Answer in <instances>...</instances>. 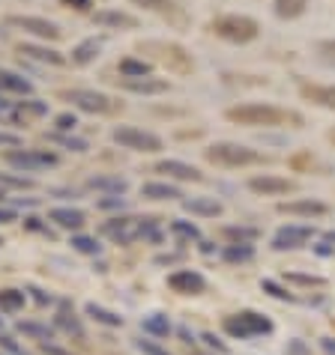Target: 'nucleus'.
Masks as SVG:
<instances>
[{
  "mask_svg": "<svg viewBox=\"0 0 335 355\" xmlns=\"http://www.w3.org/2000/svg\"><path fill=\"white\" fill-rule=\"evenodd\" d=\"M224 116L236 125H249V129H258V125H263V129H275V125H302L300 114L284 111V107H275V105H261V102L228 107Z\"/></svg>",
  "mask_w": 335,
  "mask_h": 355,
  "instance_id": "1",
  "label": "nucleus"
},
{
  "mask_svg": "<svg viewBox=\"0 0 335 355\" xmlns=\"http://www.w3.org/2000/svg\"><path fill=\"white\" fill-rule=\"evenodd\" d=\"M156 230H159V218H141V215H117L99 227V233L108 236L114 245H132L147 236L156 239Z\"/></svg>",
  "mask_w": 335,
  "mask_h": 355,
  "instance_id": "2",
  "label": "nucleus"
},
{
  "mask_svg": "<svg viewBox=\"0 0 335 355\" xmlns=\"http://www.w3.org/2000/svg\"><path fill=\"white\" fill-rule=\"evenodd\" d=\"M222 329L236 340H252V338H267V334H272L275 325L270 317H263L258 311H240V313L224 317Z\"/></svg>",
  "mask_w": 335,
  "mask_h": 355,
  "instance_id": "3",
  "label": "nucleus"
},
{
  "mask_svg": "<svg viewBox=\"0 0 335 355\" xmlns=\"http://www.w3.org/2000/svg\"><path fill=\"white\" fill-rule=\"evenodd\" d=\"M210 31L224 39V42H234V45H245V42H252V39H258L261 33V27L254 18L249 15H219L215 21L210 24Z\"/></svg>",
  "mask_w": 335,
  "mask_h": 355,
  "instance_id": "4",
  "label": "nucleus"
},
{
  "mask_svg": "<svg viewBox=\"0 0 335 355\" xmlns=\"http://www.w3.org/2000/svg\"><path fill=\"white\" fill-rule=\"evenodd\" d=\"M204 155L210 164H219V167H249V164L267 162L263 153L249 150V146H243V144H213Z\"/></svg>",
  "mask_w": 335,
  "mask_h": 355,
  "instance_id": "5",
  "label": "nucleus"
},
{
  "mask_svg": "<svg viewBox=\"0 0 335 355\" xmlns=\"http://www.w3.org/2000/svg\"><path fill=\"white\" fill-rule=\"evenodd\" d=\"M3 162L15 171L24 173H36V171H48V167L60 164V155L48 153V150H22V146H13V150L3 153Z\"/></svg>",
  "mask_w": 335,
  "mask_h": 355,
  "instance_id": "6",
  "label": "nucleus"
},
{
  "mask_svg": "<svg viewBox=\"0 0 335 355\" xmlns=\"http://www.w3.org/2000/svg\"><path fill=\"white\" fill-rule=\"evenodd\" d=\"M144 54H153V60L156 63H165L171 72H180V75H186V72H192V57L186 54V48L183 45H177V42H141L138 45Z\"/></svg>",
  "mask_w": 335,
  "mask_h": 355,
  "instance_id": "7",
  "label": "nucleus"
},
{
  "mask_svg": "<svg viewBox=\"0 0 335 355\" xmlns=\"http://www.w3.org/2000/svg\"><path fill=\"white\" fill-rule=\"evenodd\" d=\"M60 98H66L69 105L84 114H114L120 107V102H114L111 96H105L99 90H63Z\"/></svg>",
  "mask_w": 335,
  "mask_h": 355,
  "instance_id": "8",
  "label": "nucleus"
},
{
  "mask_svg": "<svg viewBox=\"0 0 335 355\" xmlns=\"http://www.w3.org/2000/svg\"><path fill=\"white\" fill-rule=\"evenodd\" d=\"M111 137H114V144H120L123 150H132V153H159L162 150L159 135L135 129V125H117L111 132Z\"/></svg>",
  "mask_w": 335,
  "mask_h": 355,
  "instance_id": "9",
  "label": "nucleus"
},
{
  "mask_svg": "<svg viewBox=\"0 0 335 355\" xmlns=\"http://www.w3.org/2000/svg\"><path fill=\"white\" fill-rule=\"evenodd\" d=\"M314 239V227L309 224H284L272 236V251H297Z\"/></svg>",
  "mask_w": 335,
  "mask_h": 355,
  "instance_id": "10",
  "label": "nucleus"
},
{
  "mask_svg": "<svg viewBox=\"0 0 335 355\" xmlns=\"http://www.w3.org/2000/svg\"><path fill=\"white\" fill-rule=\"evenodd\" d=\"M6 24L9 27H18V31H24V33H31L36 39H60L63 31H60V24H54V21H48V18H39V15H9L6 18Z\"/></svg>",
  "mask_w": 335,
  "mask_h": 355,
  "instance_id": "11",
  "label": "nucleus"
},
{
  "mask_svg": "<svg viewBox=\"0 0 335 355\" xmlns=\"http://www.w3.org/2000/svg\"><path fill=\"white\" fill-rule=\"evenodd\" d=\"M168 287L180 295H201L206 290V278L195 269H177L168 275Z\"/></svg>",
  "mask_w": 335,
  "mask_h": 355,
  "instance_id": "12",
  "label": "nucleus"
},
{
  "mask_svg": "<svg viewBox=\"0 0 335 355\" xmlns=\"http://www.w3.org/2000/svg\"><path fill=\"white\" fill-rule=\"evenodd\" d=\"M93 24L111 27V31H135L138 18L123 12V9H99V12H93Z\"/></svg>",
  "mask_w": 335,
  "mask_h": 355,
  "instance_id": "13",
  "label": "nucleus"
},
{
  "mask_svg": "<svg viewBox=\"0 0 335 355\" xmlns=\"http://www.w3.org/2000/svg\"><path fill=\"white\" fill-rule=\"evenodd\" d=\"M156 173H165V176H174V180H183V182H201L204 176L195 164H186V162H177V159H165L153 167Z\"/></svg>",
  "mask_w": 335,
  "mask_h": 355,
  "instance_id": "14",
  "label": "nucleus"
},
{
  "mask_svg": "<svg viewBox=\"0 0 335 355\" xmlns=\"http://www.w3.org/2000/svg\"><path fill=\"white\" fill-rule=\"evenodd\" d=\"M279 212L300 215V218H320V215L329 212V206L320 200H284V203H279Z\"/></svg>",
  "mask_w": 335,
  "mask_h": 355,
  "instance_id": "15",
  "label": "nucleus"
},
{
  "mask_svg": "<svg viewBox=\"0 0 335 355\" xmlns=\"http://www.w3.org/2000/svg\"><path fill=\"white\" fill-rule=\"evenodd\" d=\"M141 331L147 334V338H153V340H165V338H171L174 322L168 320V313H144L141 317Z\"/></svg>",
  "mask_w": 335,
  "mask_h": 355,
  "instance_id": "16",
  "label": "nucleus"
},
{
  "mask_svg": "<svg viewBox=\"0 0 335 355\" xmlns=\"http://www.w3.org/2000/svg\"><path fill=\"white\" fill-rule=\"evenodd\" d=\"M48 221H54L63 230H81L87 224V212L84 209H72V206H57V209L48 212Z\"/></svg>",
  "mask_w": 335,
  "mask_h": 355,
  "instance_id": "17",
  "label": "nucleus"
},
{
  "mask_svg": "<svg viewBox=\"0 0 335 355\" xmlns=\"http://www.w3.org/2000/svg\"><path fill=\"white\" fill-rule=\"evenodd\" d=\"M84 313H87V317H90L96 325H105V329H123V325H126L123 313L105 308V304H96V302H87V304H84Z\"/></svg>",
  "mask_w": 335,
  "mask_h": 355,
  "instance_id": "18",
  "label": "nucleus"
},
{
  "mask_svg": "<svg viewBox=\"0 0 335 355\" xmlns=\"http://www.w3.org/2000/svg\"><path fill=\"white\" fill-rule=\"evenodd\" d=\"M249 189L258 191V194H288V191H293V182L284 180V176H270V173H263V176H252V180H249Z\"/></svg>",
  "mask_w": 335,
  "mask_h": 355,
  "instance_id": "19",
  "label": "nucleus"
},
{
  "mask_svg": "<svg viewBox=\"0 0 335 355\" xmlns=\"http://www.w3.org/2000/svg\"><path fill=\"white\" fill-rule=\"evenodd\" d=\"M168 84L165 78H123V90L129 93H141V96H159L168 93Z\"/></svg>",
  "mask_w": 335,
  "mask_h": 355,
  "instance_id": "20",
  "label": "nucleus"
},
{
  "mask_svg": "<svg viewBox=\"0 0 335 355\" xmlns=\"http://www.w3.org/2000/svg\"><path fill=\"white\" fill-rule=\"evenodd\" d=\"M54 329H57V331H63V334H69V338H75V340H84V338H87L81 317H75V313L69 311L66 304H63L60 311H57V317H54Z\"/></svg>",
  "mask_w": 335,
  "mask_h": 355,
  "instance_id": "21",
  "label": "nucleus"
},
{
  "mask_svg": "<svg viewBox=\"0 0 335 355\" xmlns=\"http://www.w3.org/2000/svg\"><path fill=\"white\" fill-rule=\"evenodd\" d=\"M102 45H105V39H99V36L81 39V42L72 48V63H75V66H90L96 57L102 54Z\"/></svg>",
  "mask_w": 335,
  "mask_h": 355,
  "instance_id": "22",
  "label": "nucleus"
},
{
  "mask_svg": "<svg viewBox=\"0 0 335 355\" xmlns=\"http://www.w3.org/2000/svg\"><path fill=\"white\" fill-rule=\"evenodd\" d=\"M18 54L31 57V60H39V63H48V66H63L66 57L54 48H45V45H33V42H22L18 45Z\"/></svg>",
  "mask_w": 335,
  "mask_h": 355,
  "instance_id": "23",
  "label": "nucleus"
},
{
  "mask_svg": "<svg viewBox=\"0 0 335 355\" xmlns=\"http://www.w3.org/2000/svg\"><path fill=\"white\" fill-rule=\"evenodd\" d=\"M18 334H24V338H31L36 343H54L57 329L39 320H24V322H18Z\"/></svg>",
  "mask_w": 335,
  "mask_h": 355,
  "instance_id": "24",
  "label": "nucleus"
},
{
  "mask_svg": "<svg viewBox=\"0 0 335 355\" xmlns=\"http://www.w3.org/2000/svg\"><path fill=\"white\" fill-rule=\"evenodd\" d=\"M183 209L192 215H201V218H215V215L224 212V206L215 197H189V200H183Z\"/></svg>",
  "mask_w": 335,
  "mask_h": 355,
  "instance_id": "25",
  "label": "nucleus"
},
{
  "mask_svg": "<svg viewBox=\"0 0 335 355\" xmlns=\"http://www.w3.org/2000/svg\"><path fill=\"white\" fill-rule=\"evenodd\" d=\"M87 189L105 191V197H120L126 189H129V182H126L123 176H93V180H87Z\"/></svg>",
  "mask_w": 335,
  "mask_h": 355,
  "instance_id": "26",
  "label": "nucleus"
},
{
  "mask_svg": "<svg viewBox=\"0 0 335 355\" xmlns=\"http://www.w3.org/2000/svg\"><path fill=\"white\" fill-rule=\"evenodd\" d=\"M27 304V293L18 290V287H3L0 290V313H22Z\"/></svg>",
  "mask_w": 335,
  "mask_h": 355,
  "instance_id": "27",
  "label": "nucleus"
},
{
  "mask_svg": "<svg viewBox=\"0 0 335 355\" xmlns=\"http://www.w3.org/2000/svg\"><path fill=\"white\" fill-rule=\"evenodd\" d=\"M141 197H147V200H177V197H183V194L171 182H144Z\"/></svg>",
  "mask_w": 335,
  "mask_h": 355,
  "instance_id": "28",
  "label": "nucleus"
},
{
  "mask_svg": "<svg viewBox=\"0 0 335 355\" xmlns=\"http://www.w3.org/2000/svg\"><path fill=\"white\" fill-rule=\"evenodd\" d=\"M0 93H15V96H31L33 84L22 78L18 72H0Z\"/></svg>",
  "mask_w": 335,
  "mask_h": 355,
  "instance_id": "29",
  "label": "nucleus"
},
{
  "mask_svg": "<svg viewBox=\"0 0 335 355\" xmlns=\"http://www.w3.org/2000/svg\"><path fill=\"white\" fill-rule=\"evenodd\" d=\"M302 96L309 102L320 105V107H329L335 111V87H318V84H302Z\"/></svg>",
  "mask_w": 335,
  "mask_h": 355,
  "instance_id": "30",
  "label": "nucleus"
},
{
  "mask_svg": "<svg viewBox=\"0 0 335 355\" xmlns=\"http://www.w3.org/2000/svg\"><path fill=\"white\" fill-rule=\"evenodd\" d=\"M222 260L224 263H252L254 260V248L252 245H240V242H231V245H224V251H222Z\"/></svg>",
  "mask_w": 335,
  "mask_h": 355,
  "instance_id": "31",
  "label": "nucleus"
},
{
  "mask_svg": "<svg viewBox=\"0 0 335 355\" xmlns=\"http://www.w3.org/2000/svg\"><path fill=\"white\" fill-rule=\"evenodd\" d=\"M45 114H48V102H39V98H27V102H22L13 111V116L18 123L31 120V116H45Z\"/></svg>",
  "mask_w": 335,
  "mask_h": 355,
  "instance_id": "32",
  "label": "nucleus"
},
{
  "mask_svg": "<svg viewBox=\"0 0 335 355\" xmlns=\"http://www.w3.org/2000/svg\"><path fill=\"white\" fill-rule=\"evenodd\" d=\"M72 251H78V254H87V257H96V254H102V245H99V239L96 236H87V233H75L72 236Z\"/></svg>",
  "mask_w": 335,
  "mask_h": 355,
  "instance_id": "33",
  "label": "nucleus"
},
{
  "mask_svg": "<svg viewBox=\"0 0 335 355\" xmlns=\"http://www.w3.org/2000/svg\"><path fill=\"white\" fill-rule=\"evenodd\" d=\"M132 3L147 9V12H159V15H177L180 12V3H177V0H132Z\"/></svg>",
  "mask_w": 335,
  "mask_h": 355,
  "instance_id": "34",
  "label": "nucleus"
},
{
  "mask_svg": "<svg viewBox=\"0 0 335 355\" xmlns=\"http://www.w3.org/2000/svg\"><path fill=\"white\" fill-rule=\"evenodd\" d=\"M177 239L180 242H198L201 239V230H198V224H192V221H183V218H177L171 221V227H168Z\"/></svg>",
  "mask_w": 335,
  "mask_h": 355,
  "instance_id": "35",
  "label": "nucleus"
},
{
  "mask_svg": "<svg viewBox=\"0 0 335 355\" xmlns=\"http://www.w3.org/2000/svg\"><path fill=\"white\" fill-rule=\"evenodd\" d=\"M224 236H228V239L231 242H240V245H252L254 239H258V236H261V230H258V227H224Z\"/></svg>",
  "mask_w": 335,
  "mask_h": 355,
  "instance_id": "36",
  "label": "nucleus"
},
{
  "mask_svg": "<svg viewBox=\"0 0 335 355\" xmlns=\"http://www.w3.org/2000/svg\"><path fill=\"white\" fill-rule=\"evenodd\" d=\"M309 6V0H275V15L279 18H300Z\"/></svg>",
  "mask_w": 335,
  "mask_h": 355,
  "instance_id": "37",
  "label": "nucleus"
},
{
  "mask_svg": "<svg viewBox=\"0 0 335 355\" xmlns=\"http://www.w3.org/2000/svg\"><path fill=\"white\" fill-rule=\"evenodd\" d=\"M120 75L123 78H147L150 75V63L135 60V57H126V60H120Z\"/></svg>",
  "mask_w": 335,
  "mask_h": 355,
  "instance_id": "38",
  "label": "nucleus"
},
{
  "mask_svg": "<svg viewBox=\"0 0 335 355\" xmlns=\"http://www.w3.org/2000/svg\"><path fill=\"white\" fill-rule=\"evenodd\" d=\"M132 347H135L138 355H171L159 340H153V338H135Z\"/></svg>",
  "mask_w": 335,
  "mask_h": 355,
  "instance_id": "39",
  "label": "nucleus"
},
{
  "mask_svg": "<svg viewBox=\"0 0 335 355\" xmlns=\"http://www.w3.org/2000/svg\"><path fill=\"white\" fill-rule=\"evenodd\" d=\"M201 340H204L206 352H215V355H228V343H222V338H215L213 331H204V334H201Z\"/></svg>",
  "mask_w": 335,
  "mask_h": 355,
  "instance_id": "40",
  "label": "nucleus"
},
{
  "mask_svg": "<svg viewBox=\"0 0 335 355\" xmlns=\"http://www.w3.org/2000/svg\"><path fill=\"white\" fill-rule=\"evenodd\" d=\"M261 290H263V293H270L272 299H279V302H293V295L284 290V287H279L275 281H270V278H267V281H261Z\"/></svg>",
  "mask_w": 335,
  "mask_h": 355,
  "instance_id": "41",
  "label": "nucleus"
},
{
  "mask_svg": "<svg viewBox=\"0 0 335 355\" xmlns=\"http://www.w3.org/2000/svg\"><path fill=\"white\" fill-rule=\"evenodd\" d=\"M318 57L323 63L335 66V39H327V42H318Z\"/></svg>",
  "mask_w": 335,
  "mask_h": 355,
  "instance_id": "42",
  "label": "nucleus"
},
{
  "mask_svg": "<svg viewBox=\"0 0 335 355\" xmlns=\"http://www.w3.org/2000/svg\"><path fill=\"white\" fill-rule=\"evenodd\" d=\"M75 125H78V116L75 114H57L54 116V129L57 132H72Z\"/></svg>",
  "mask_w": 335,
  "mask_h": 355,
  "instance_id": "43",
  "label": "nucleus"
},
{
  "mask_svg": "<svg viewBox=\"0 0 335 355\" xmlns=\"http://www.w3.org/2000/svg\"><path fill=\"white\" fill-rule=\"evenodd\" d=\"M24 293H27V299H33L36 304H42V308H45V304H51V302H54L51 295H48L45 290H39V287H27Z\"/></svg>",
  "mask_w": 335,
  "mask_h": 355,
  "instance_id": "44",
  "label": "nucleus"
},
{
  "mask_svg": "<svg viewBox=\"0 0 335 355\" xmlns=\"http://www.w3.org/2000/svg\"><path fill=\"white\" fill-rule=\"evenodd\" d=\"M288 281L302 284V287H323V278H309V275H288Z\"/></svg>",
  "mask_w": 335,
  "mask_h": 355,
  "instance_id": "45",
  "label": "nucleus"
},
{
  "mask_svg": "<svg viewBox=\"0 0 335 355\" xmlns=\"http://www.w3.org/2000/svg\"><path fill=\"white\" fill-rule=\"evenodd\" d=\"M0 349H6L9 355H24V349L18 347V343L9 338V334H0Z\"/></svg>",
  "mask_w": 335,
  "mask_h": 355,
  "instance_id": "46",
  "label": "nucleus"
},
{
  "mask_svg": "<svg viewBox=\"0 0 335 355\" xmlns=\"http://www.w3.org/2000/svg\"><path fill=\"white\" fill-rule=\"evenodd\" d=\"M96 206H99V209H123L126 200L123 197H102V200H96Z\"/></svg>",
  "mask_w": 335,
  "mask_h": 355,
  "instance_id": "47",
  "label": "nucleus"
},
{
  "mask_svg": "<svg viewBox=\"0 0 335 355\" xmlns=\"http://www.w3.org/2000/svg\"><path fill=\"white\" fill-rule=\"evenodd\" d=\"M60 3L69 6V9H90L93 0H60Z\"/></svg>",
  "mask_w": 335,
  "mask_h": 355,
  "instance_id": "48",
  "label": "nucleus"
},
{
  "mask_svg": "<svg viewBox=\"0 0 335 355\" xmlns=\"http://www.w3.org/2000/svg\"><path fill=\"white\" fill-rule=\"evenodd\" d=\"M13 221H18L15 209H9V206H3V209H0V224H13Z\"/></svg>",
  "mask_w": 335,
  "mask_h": 355,
  "instance_id": "49",
  "label": "nucleus"
},
{
  "mask_svg": "<svg viewBox=\"0 0 335 355\" xmlns=\"http://www.w3.org/2000/svg\"><path fill=\"white\" fill-rule=\"evenodd\" d=\"M320 349L327 355H335V338H320Z\"/></svg>",
  "mask_w": 335,
  "mask_h": 355,
  "instance_id": "50",
  "label": "nucleus"
},
{
  "mask_svg": "<svg viewBox=\"0 0 335 355\" xmlns=\"http://www.w3.org/2000/svg\"><path fill=\"white\" fill-rule=\"evenodd\" d=\"M305 352H309V347H305V343H300V340L291 343V355H305Z\"/></svg>",
  "mask_w": 335,
  "mask_h": 355,
  "instance_id": "51",
  "label": "nucleus"
},
{
  "mask_svg": "<svg viewBox=\"0 0 335 355\" xmlns=\"http://www.w3.org/2000/svg\"><path fill=\"white\" fill-rule=\"evenodd\" d=\"M27 230H42V224H39V218H27Z\"/></svg>",
  "mask_w": 335,
  "mask_h": 355,
  "instance_id": "52",
  "label": "nucleus"
},
{
  "mask_svg": "<svg viewBox=\"0 0 335 355\" xmlns=\"http://www.w3.org/2000/svg\"><path fill=\"white\" fill-rule=\"evenodd\" d=\"M9 111H13V107H9V102H6V96H3V93H0V114H9Z\"/></svg>",
  "mask_w": 335,
  "mask_h": 355,
  "instance_id": "53",
  "label": "nucleus"
},
{
  "mask_svg": "<svg viewBox=\"0 0 335 355\" xmlns=\"http://www.w3.org/2000/svg\"><path fill=\"white\" fill-rule=\"evenodd\" d=\"M0 144H13V146H18V137H13V135H0Z\"/></svg>",
  "mask_w": 335,
  "mask_h": 355,
  "instance_id": "54",
  "label": "nucleus"
},
{
  "mask_svg": "<svg viewBox=\"0 0 335 355\" xmlns=\"http://www.w3.org/2000/svg\"><path fill=\"white\" fill-rule=\"evenodd\" d=\"M180 334H183V338H186V343H195V338H192V334H189V329H180Z\"/></svg>",
  "mask_w": 335,
  "mask_h": 355,
  "instance_id": "55",
  "label": "nucleus"
},
{
  "mask_svg": "<svg viewBox=\"0 0 335 355\" xmlns=\"http://www.w3.org/2000/svg\"><path fill=\"white\" fill-rule=\"evenodd\" d=\"M323 242H327V245H332V242H335V233H327V236H323Z\"/></svg>",
  "mask_w": 335,
  "mask_h": 355,
  "instance_id": "56",
  "label": "nucleus"
},
{
  "mask_svg": "<svg viewBox=\"0 0 335 355\" xmlns=\"http://www.w3.org/2000/svg\"><path fill=\"white\" fill-rule=\"evenodd\" d=\"M6 200V189H0V203H3Z\"/></svg>",
  "mask_w": 335,
  "mask_h": 355,
  "instance_id": "57",
  "label": "nucleus"
},
{
  "mask_svg": "<svg viewBox=\"0 0 335 355\" xmlns=\"http://www.w3.org/2000/svg\"><path fill=\"white\" fill-rule=\"evenodd\" d=\"M329 141H332V144H335V129H332V132H329Z\"/></svg>",
  "mask_w": 335,
  "mask_h": 355,
  "instance_id": "58",
  "label": "nucleus"
},
{
  "mask_svg": "<svg viewBox=\"0 0 335 355\" xmlns=\"http://www.w3.org/2000/svg\"><path fill=\"white\" fill-rule=\"evenodd\" d=\"M195 355H215V352H195Z\"/></svg>",
  "mask_w": 335,
  "mask_h": 355,
  "instance_id": "59",
  "label": "nucleus"
},
{
  "mask_svg": "<svg viewBox=\"0 0 335 355\" xmlns=\"http://www.w3.org/2000/svg\"><path fill=\"white\" fill-rule=\"evenodd\" d=\"M0 329H3V317H0Z\"/></svg>",
  "mask_w": 335,
  "mask_h": 355,
  "instance_id": "60",
  "label": "nucleus"
},
{
  "mask_svg": "<svg viewBox=\"0 0 335 355\" xmlns=\"http://www.w3.org/2000/svg\"><path fill=\"white\" fill-rule=\"evenodd\" d=\"M0 245H3V239H0Z\"/></svg>",
  "mask_w": 335,
  "mask_h": 355,
  "instance_id": "61",
  "label": "nucleus"
}]
</instances>
